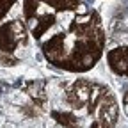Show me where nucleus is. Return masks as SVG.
<instances>
[{
  "mask_svg": "<svg viewBox=\"0 0 128 128\" xmlns=\"http://www.w3.org/2000/svg\"><path fill=\"white\" fill-rule=\"evenodd\" d=\"M6 128H14V126H12V124H9V126H6Z\"/></svg>",
  "mask_w": 128,
  "mask_h": 128,
  "instance_id": "423d86ee",
  "label": "nucleus"
},
{
  "mask_svg": "<svg viewBox=\"0 0 128 128\" xmlns=\"http://www.w3.org/2000/svg\"><path fill=\"white\" fill-rule=\"evenodd\" d=\"M44 2L52 4L54 7H57L59 11H62V9H71L78 0H44Z\"/></svg>",
  "mask_w": 128,
  "mask_h": 128,
  "instance_id": "7ed1b4c3",
  "label": "nucleus"
},
{
  "mask_svg": "<svg viewBox=\"0 0 128 128\" xmlns=\"http://www.w3.org/2000/svg\"><path fill=\"white\" fill-rule=\"evenodd\" d=\"M108 59L114 71L121 75H128V48H118V50L110 52Z\"/></svg>",
  "mask_w": 128,
  "mask_h": 128,
  "instance_id": "f257e3e1",
  "label": "nucleus"
},
{
  "mask_svg": "<svg viewBox=\"0 0 128 128\" xmlns=\"http://www.w3.org/2000/svg\"><path fill=\"white\" fill-rule=\"evenodd\" d=\"M0 128H2V118H0Z\"/></svg>",
  "mask_w": 128,
  "mask_h": 128,
  "instance_id": "0eeeda50",
  "label": "nucleus"
},
{
  "mask_svg": "<svg viewBox=\"0 0 128 128\" xmlns=\"http://www.w3.org/2000/svg\"><path fill=\"white\" fill-rule=\"evenodd\" d=\"M124 103H126V105H128V94H126V100H124Z\"/></svg>",
  "mask_w": 128,
  "mask_h": 128,
  "instance_id": "39448f33",
  "label": "nucleus"
},
{
  "mask_svg": "<svg viewBox=\"0 0 128 128\" xmlns=\"http://www.w3.org/2000/svg\"><path fill=\"white\" fill-rule=\"evenodd\" d=\"M12 2H14V0H0V18L7 12L9 6H12Z\"/></svg>",
  "mask_w": 128,
  "mask_h": 128,
  "instance_id": "20e7f679",
  "label": "nucleus"
},
{
  "mask_svg": "<svg viewBox=\"0 0 128 128\" xmlns=\"http://www.w3.org/2000/svg\"><path fill=\"white\" fill-rule=\"evenodd\" d=\"M54 118H55L59 123H62L66 128H76V126H78V121H76L71 114H59V112H54Z\"/></svg>",
  "mask_w": 128,
  "mask_h": 128,
  "instance_id": "f03ea898",
  "label": "nucleus"
}]
</instances>
